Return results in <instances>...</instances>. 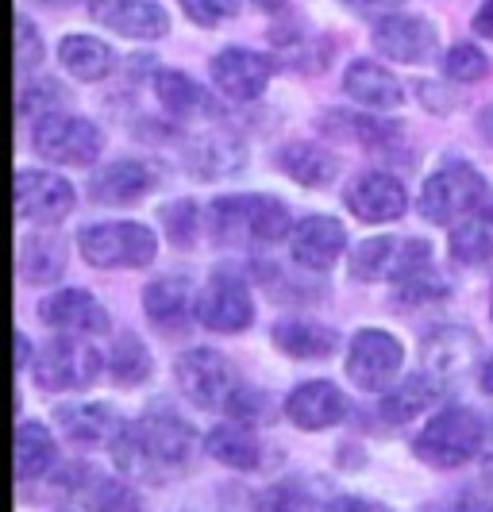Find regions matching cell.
Segmentation results:
<instances>
[{"instance_id":"cell-6","label":"cell","mask_w":493,"mask_h":512,"mask_svg":"<svg viewBox=\"0 0 493 512\" xmlns=\"http://www.w3.org/2000/svg\"><path fill=\"white\" fill-rule=\"evenodd\" d=\"M424 266H432V243L416 235H370L351 251L355 282H405Z\"/></svg>"},{"instance_id":"cell-39","label":"cell","mask_w":493,"mask_h":512,"mask_svg":"<svg viewBox=\"0 0 493 512\" xmlns=\"http://www.w3.org/2000/svg\"><path fill=\"white\" fill-rule=\"evenodd\" d=\"M158 220H162L166 239L178 251H189L197 243V235H201V208H197V201H170V205H162Z\"/></svg>"},{"instance_id":"cell-8","label":"cell","mask_w":493,"mask_h":512,"mask_svg":"<svg viewBox=\"0 0 493 512\" xmlns=\"http://www.w3.org/2000/svg\"><path fill=\"white\" fill-rule=\"evenodd\" d=\"M135 436L143 443V455L151 462L155 482L166 478V474H174V470H182V466H189L193 451H197L193 424H185L170 405H151V409L143 412L135 420Z\"/></svg>"},{"instance_id":"cell-35","label":"cell","mask_w":493,"mask_h":512,"mask_svg":"<svg viewBox=\"0 0 493 512\" xmlns=\"http://www.w3.org/2000/svg\"><path fill=\"white\" fill-rule=\"evenodd\" d=\"M58 62L62 70L78 81H104V77L116 70V54L104 39L93 35H66L58 43Z\"/></svg>"},{"instance_id":"cell-32","label":"cell","mask_w":493,"mask_h":512,"mask_svg":"<svg viewBox=\"0 0 493 512\" xmlns=\"http://www.w3.org/2000/svg\"><path fill=\"white\" fill-rule=\"evenodd\" d=\"M16 270H20L24 285H54L66 274V239L54 231H39V235L20 239Z\"/></svg>"},{"instance_id":"cell-42","label":"cell","mask_w":493,"mask_h":512,"mask_svg":"<svg viewBox=\"0 0 493 512\" xmlns=\"http://www.w3.org/2000/svg\"><path fill=\"white\" fill-rule=\"evenodd\" d=\"M274 401L262 393L259 385H247L239 382V389L232 393V401H228V409H224V416H232V420H243V424H255V428H262V424H270L274 420Z\"/></svg>"},{"instance_id":"cell-52","label":"cell","mask_w":493,"mask_h":512,"mask_svg":"<svg viewBox=\"0 0 493 512\" xmlns=\"http://www.w3.org/2000/svg\"><path fill=\"white\" fill-rule=\"evenodd\" d=\"M43 4H74V0H43Z\"/></svg>"},{"instance_id":"cell-21","label":"cell","mask_w":493,"mask_h":512,"mask_svg":"<svg viewBox=\"0 0 493 512\" xmlns=\"http://www.w3.org/2000/svg\"><path fill=\"white\" fill-rule=\"evenodd\" d=\"M158 189V170L139 158H116L89 178V197L97 205H135Z\"/></svg>"},{"instance_id":"cell-26","label":"cell","mask_w":493,"mask_h":512,"mask_svg":"<svg viewBox=\"0 0 493 512\" xmlns=\"http://www.w3.org/2000/svg\"><path fill=\"white\" fill-rule=\"evenodd\" d=\"M151 89H155V101L162 104V112L174 120H216L220 116L216 97L205 85H197L193 77H185L182 70H158L151 77Z\"/></svg>"},{"instance_id":"cell-45","label":"cell","mask_w":493,"mask_h":512,"mask_svg":"<svg viewBox=\"0 0 493 512\" xmlns=\"http://www.w3.org/2000/svg\"><path fill=\"white\" fill-rule=\"evenodd\" d=\"M197 27H216L239 12V0H178Z\"/></svg>"},{"instance_id":"cell-31","label":"cell","mask_w":493,"mask_h":512,"mask_svg":"<svg viewBox=\"0 0 493 512\" xmlns=\"http://www.w3.org/2000/svg\"><path fill=\"white\" fill-rule=\"evenodd\" d=\"M74 497L81 501L85 512H139V497L128 486V478H112L93 466H78L74 470Z\"/></svg>"},{"instance_id":"cell-13","label":"cell","mask_w":493,"mask_h":512,"mask_svg":"<svg viewBox=\"0 0 493 512\" xmlns=\"http://www.w3.org/2000/svg\"><path fill=\"white\" fill-rule=\"evenodd\" d=\"M216 93H224L228 101H259L270 85V77L278 74V58L247 47H224L208 66Z\"/></svg>"},{"instance_id":"cell-55","label":"cell","mask_w":493,"mask_h":512,"mask_svg":"<svg viewBox=\"0 0 493 512\" xmlns=\"http://www.w3.org/2000/svg\"><path fill=\"white\" fill-rule=\"evenodd\" d=\"M490 512H493V509H490Z\"/></svg>"},{"instance_id":"cell-5","label":"cell","mask_w":493,"mask_h":512,"mask_svg":"<svg viewBox=\"0 0 493 512\" xmlns=\"http://www.w3.org/2000/svg\"><path fill=\"white\" fill-rule=\"evenodd\" d=\"M104 359L85 335H54L35 359V385L43 393H78L101 378Z\"/></svg>"},{"instance_id":"cell-23","label":"cell","mask_w":493,"mask_h":512,"mask_svg":"<svg viewBox=\"0 0 493 512\" xmlns=\"http://www.w3.org/2000/svg\"><path fill=\"white\" fill-rule=\"evenodd\" d=\"M205 451L220 462V466L243 470V474H247V470H262V466L270 462V455H274V447L262 439V432L255 424H243V420H232V416L208 432Z\"/></svg>"},{"instance_id":"cell-24","label":"cell","mask_w":493,"mask_h":512,"mask_svg":"<svg viewBox=\"0 0 493 512\" xmlns=\"http://www.w3.org/2000/svg\"><path fill=\"white\" fill-rule=\"evenodd\" d=\"M89 16L124 39H162L170 16L158 0H89Z\"/></svg>"},{"instance_id":"cell-37","label":"cell","mask_w":493,"mask_h":512,"mask_svg":"<svg viewBox=\"0 0 493 512\" xmlns=\"http://www.w3.org/2000/svg\"><path fill=\"white\" fill-rule=\"evenodd\" d=\"M255 512H324V509H320L316 493L305 482L286 478V482H274V486L262 489L259 497H255Z\"/></svg>"},{"instance_id":"cell-25","label":"cell","mask_w":493,"mask_h":512,"mask_svg":"<svg viewBox=\"0 0 493 512\" xmlns=\"http://www.w3.org/2000/svg\"><path fill=\"white\" fill-rule=\"evenodd\" d=\"M197 301L201 293L185 274H166L143 289V312L158 332H182L189 320H197Z\"/></svg>"},{"instance_id":"cell-14","label":"cell","mask_w":493,"mask_h":512,"mask_svg":"<svg viewBox=\"0 0 493 512\" xmlns=\"http://www.w3.org/2000/svg\"><path fill=\"white\" fill-rule=\"evenodd\" d=\"M420 359L424 370L432 378H440L443 385L467 378L474 366H482V339L463 328V324H440L424 335L420 343Z\"/></svg>"},{"instance_id":"cell-48","label":"cell","mask_w":493,"mask_h":512,"mask_svg":"<svg viewBox=\"0 0 493 512\" xmlns=\"http://www.w3.org/2000/svg\"><path fill=\"white\" fill-rule=\"evenodd\" d=\"M474 31L482 39H493V0H482V8L474 12Z\"/></svg>"},{"instance_id":"cell-10","label":"cell","mask_w":493,"mask_h":512,"mask_svg":"<svg viewBox=\"0 0 493 512\" xmlns=\"http://www.w3.org/2000/svg\"><path fill=\"white\" fill-rule=\"evenodd\" d=\"M174 378L182 385L185 401L197 405L201 412H224L232 393L239 389L232 362L212 347H193L174 362Z\"/></svg>"},{"instance_id":"cell-29","label":"cell","mask_w":493,"mask_h":512,"mask_svg":"<svg viewBox=\"0 0 493 512\" xmlns=\"http://www.w3.org/2000/svg\"><path fill=\"white\" fill-rule=\"evenodd\" d=\"M274 166L305 189H328L339 178V158L316 143H286L274 151Z\"/></svg>"},{"instance_id":"cell-2","label":"cell","mask_w":493,"mask_h":512,"mask_svg":"<svg viewBox=\"0 0 493 512\" xmlns=\"http://www.w3.org/2000/svg\"><path fill=\"white\" fill-rule=\"evenodd\" d=\"M486 178L463 162V158H451L443 162L440 170H432L424 185H420V197H416V208L428 224L436 228H455L463 216H470L474 208L486 201Z\"/></svg>"},{"instance_id":"cell-11","label":"cell","mask_w":493,"mask_h":512,"mask_svg":"<svg viewBox=\"0 0 493 512\" xmlns=\"http://www.w3.org/2000/svg\"><path fill=\"white\" fill-rule=\"evenodd\" d=\"M405 362L401 339L386 328H359L347 343V378L363 393H386Z\"/></svg>"},{"instance_id":"cell-47","label":"cell","mask_w":493,"mask_h":512,"mask_svg":"<svg viewBox=\"0 0 493 512\" xmlns=\"http://www.w3.org/2000/svg\"><path fill=\"white\" fill-rule=\"evenodd\" d=\"M343 4L359 16H393L405 8V0H343Z\"/></svg>"},{"instance_id":"cell-34","label":"cell","mask_w":493,"mask_h":512,"mask_svg":"<svg viewBox=\"0 0 493 512\" xmlns=\"http://www.w3.org/2000/svg\"><path fill=\"white\" fill-rule=\"evenodd\" d=\"M58 462V443L43 420H20L16 424V482H39Z\"/></svg>"},{"instance_id":"cell-41","label":"cell","mask_w":493,"mask_h":512,"mask_svg":"<svg viewBox=\"0 0 493 512\" xmlns=\"http://www.w3.org/2000/svg\"><path fill=\"white\" fill-rule=\"evenodd\" d=\"M447 293H451V282L443 278L436 266H424V270L409 274L405 282H397L393 301L397 305H424V301H443Z\"/></svg>"},{"instance_id":"cell-22","label":"cell","mask_w":493,"mask_h":512,"mask_svg":"<svg viewBox=\"0 0 493 512\" xmlns=\"http://www.w3.org/2000/svg\"><path fill=\"white\" fill-rule=\"evenodd\" d=\"M58 432L78 447H112L120 428L128 424L108 401H62L54 409Z\"/></svg>"},{"instance_id":"cell-3","label":"cell","mask_w":493,"mask_h":512,"mask_svg":"<svg viewBox=\"0 0 493 512\" xmlns=\"http://www.w3.org/2000/svg\"><path fill=\"white\" fill-rule=\"evenodd\" d=\"M482 443H486V420L467 405H451L420 428L413 451L416 459L436 466V470H455L474 459L482 451Z\"/></svg>"},{"instance_id":"cell-36","label":"cell","mask_w":493,"mask_h":512,"mask_svg":"<svg viewBox=\"0 0 493 512\" xmlns=\"http://www.w3.org/2000/svg\"><path fill=\"white\" fill-rule=\"evenodd\" d=\"M108 378L116 385H143L151 378V355L143 347V339L135 332H120L112 339V351H108Z\"/></svg>"},{"instance_id":"cell-40","label":"cell","mask_w":493,"mask_h":512,"mask_svg":"<svg viewBox=\"0 0 493 512\" xmlns=\"http://www.w3.org/2000/svg\"><path fill=\"white\" fill-rule=\"evenodd\" d=\"M70 101V93L58 85V81H51V77H43V81H31V85H24L20 89V101H16V108H20V116L24 120H43V116H51V112H62V104Z\"/></svg>"},{"instance_id":"cell-15","label":"cell","mask_w":493,"mask_h":512,"mask_svg":"<svg viewBox=\"0 0 493 512\" xmlns=\"http://www.w3.org/2000/svg\"><path fill=\"white\" fill-rule=\"evenodd\" d=\"M374 51L386 54L390 62H401V66H420V62H432L436 51H440V31L432 20L424 16H405V12H393V16H382L374 24Z\"/></svg>"},{"instance_id":"cell-53","label":"cell","mask_w":493,"mask_h":512,"mask_svg":"<svg viewBox=\"0 0 493 512\" xmlns=\"http://www.w3.org/2000/svg\"><path fill=\"white\" fill-rule=\"evenodd\" d=\"M486 478H493V459L486 462Z\"/></svg>"},{"instance_id":"cell-46","label":"cell","mask_w":493,"mask_h":512,"mask_svg":"<svg viewBox=\"0 0 493 512\" xmlns=\"http://www.w3.org/2000/svg\"><path fill=\"white\" fill-rule=\"evenodd\" d=\"M324 512H393L382 501H370V497H355V493H339L332 501H324Z\"/></svg>"},{"instance_id":"cell-19","label":"cell","mask_w":493,"mask_h":512,"mask_svg":"<svg viewBox=\"0 0 493 512\" xmlns=\"http://www.w3.org/2000/svg\"><path fill=\"white\" fill-rule=\"evenodd\" d=\"M39 320L54 328V332L66 335H85V339H97V335L112 332V320H108V308L85 293V289H58L51 297L39 301Z\"/></svg>"},{"instance_id":"cell-17","label":"cell","mask_w":493,"mask_h":512,"mask_svg":"<svg viewBox=\"0 0 493 512\" xmlns=\"http://www.w3.org/2000/svg\"><path fill=\"white\" fill-rule=\"evenodd\" d=\"M282 412L293 428L301 432H328L347 420L351 412V401L347 393H339L336 382H324V378H312V382H301L289 389V397L282 401Z\"/></svg>"},{"instance_id":"cell-33","label":"cell","mask_w":493,"mask_h":512,"mask_svg":"<svg viewBox=\"0 0 493 512\" xmlns=\"http://www.w3.org/2000/svg\"><path fill=\"white\" fill-rule=\"evenodd\" d=\"M447 255L459 266H482L493 258V193H486V201L451 228Z\"/></svg>"},{"instance_id":"cell-50","label":"cell","mask_w":493,"mask_h":512,"mask_svg":"<svg viewBox=\"0 0 493 512\" xmlns=\"http://www.w3.org/2000/svg\"><path fill=\"white\" fill-rule=\"evenodd\" d=\"M478 131H482V139L493 147V101L482 108V116H478Z\"/></svg>"},{"instance_id":"cell-54","label":"cell","mask_w":493,"mask_h":512,"mask_svg":"<svg viewBox=\"0 0 493 512\" xmlns=\"http://www.w3.org/2000/svg\"><path fill=\"white\" fill-rule=\"evenodd\" d=\"M490 316H493V285H490Z\"/></svg>"},{"instance_id":"cell-16","label":"cell","mask_w":493,"mask_h":512,"mask_svg":"<svg viewBox=\"0 0 493 512\" xmlns=\"http://www.w3.org/2000/svg\"><path fill=\"white\" fill-rule=\"evenodd\" d=\"M343 201L351 208V216L363 220V224H393L409 208V189H405V181L397 178V174L366 170V174H359L347 185Z\"/></svg>"},{"instance_id":"cell-4","label":"cell","mask_w":493,"mask_h":512,"mask_svg":"<svg viewBox=\"0 0 493 512\" xmlns=\"http://www.w3.org/2000/svg\"><path fill=\"white\" fill-rule=\"evenodd\" d=\"M78 251L97 270H143L155 262L158 239L139 220H101L78 231Z\"/></svg>"},{"instance_id":"cell-38","label":"cell","mask_w":493,"mask_h":512,"mask_svg":"<svg viewBox=\"0 0 493 512\" xmlns=\"http://www.w3.org/2000/svg\"><path fill=\"white\" fill-rule=\"evenodd\" d=\"M339 120L332 124L343 135H355L363 147H374V151H386L401 139V128L382 120V116H359V112H336Z\"/></svg>"},{"instance_id":"cell-20","label":"cell","mask_w":493,"mask_h":512,"mask_svg":"<svg viewBox=\"0 0 493 512\" xmlns=\"http://www.w3.org/2000/svg\"><path fill=\"white\" fill-rule=\"evenodd\" d=\"M347 251V228L336 216H305L297 220V228L289 235V255L301 270H332L339 255Z\"/></svg>"},{"instance_id":"cell-18","label":"cell","mask_w":493,"mask_h":512,"mask_svg":"<svg viewBox=\"0 0 493 512\" xmlns=\"http://www.w3.org/2000/svg\"><path fill=\"white\" fill-rule=\"evenodd\" d=\"M182 158H185V170L197 174L201 181L232 178V174H239L251 162L247 143L228 128H208L201 135H193V139H185Z\"/></svg>"},{"instance_id":"cell-44","label":"cell","mask_w":493,"mask_h":512,"mask_svg":"<svg viewBox=\"0 0 493 512\" xmlns=\"http://www.w3.org/2000/svg\"><path fill=\"white\" fill-rule=\"evenodd\" d=\"M39 62H43V39L27 16H16V70L31 74L39 70Z\"/></svg>"},{"instance_id":"cell-30","label":"cell","mask_w":493,"mask_h":512,"mask_svg":"<svg viewBox=\"0 0 493 512\" xmlns=\"http://www.w3.org/2000/svg\"><path fill=\"white\" fill-rule=\"evenodd\" d=\"M440 389H443V382L432 378L428 370H424V374H409V378H401V382L390 385V389L382 393L378 416H382L386 424H409V420L424 416V412L440 401Z\"/></svg>"},{"instance_id":"cell-51","label":"cell","mask_w":493,"mask_h":512,"mask_svg":"<svg viewBox=\"0 0 493 512\" xmlns=\"http://www.w3.org/2000/svg\"><path fill=\"white\" fill-rule=\"evenodd\" d=\"M478 385H482L486 393H493V355L482 359V366H478Z\"/></svg>"},{"instance_id":"cell-43","label":"cell","mask_w":493,"mask_h":512,"mask_svg":"<svg viewBox=\"0 0 493 512\" xmlns=\"http://www.w3.org/2000/svg\"><path fill=\"white\" fill-rule=\"evenodd\" d=\"M443 74L451 81H459V85H474V81H482L490 74V58L474 43H455L451 51L443 54Z\"/></svg>"},{"instance_id":"cell-9","label":"cell","mask_w":493,"mask_h":512,"mask_svg":"<svg viewBox=\"0 0 493 512\" xmlns=\"http://www.w3.org/2000/svg\"><path fill=\"white\" fill-rule=\"evenodd\" d=\"M197 324L208 332L235 335L255 324V301H251V285L239 266H216L208 285L201 289L197 301Z\"/></svg>"},{"instance_id":"cell-7","label":"cell","mask_w":493,"mask_h":512,"mask_svg":"<svg viewBox=\"0 0 493 512\" xmlns=\"http://www.w3.org/2000/svg\"><path fill=\"white\" fill-rule=\"evenodd\" d=\"M31 147L54 166H93L104 151V131L74 112H51L31 124Z\"/></svg>"},{"instance_id":"cell-12","label":"cell","mask_w":493,"mask_h":512,"mask_svg":"<svg viewBox=\"0 0 493 512\" xmlns=\"http://www.w3.org/2000/svg\"><path fill=\"white\" fill-rule=\"evenodd\" d=\"M12 193H16V216L31 220V224H43V228L62 224L78 205L74 185L51 170H20L12 181Z\"/></svg>"},{"instance_id":"cell-28","label":"cell","mask_w":493,"mask_h":512,"mask_svg":"<svg viewBox=\"0 0 493 512\" xmlns=\"http://www.w3.org/2000/svg\"><path fill=\"white\" fill-rule=\"evenodd\" d=\"M343 93L355 104L370 108V112H393V108H401V101H405L401 81L382 62H370V58H355L343 70Z\"/></svg>"},{"instance_id":"cell-1","label":"cell","mask_w":493,"mask_h":512,"mask_svg":"<svg viewBox=\"0 0 493 512\" xmlns=\"http://www.w3.org/2000/svg\"><path fill=\"white\" fill-rule=\"evenodd\" d=\"M293 212L282 197L266 193H228L208 205V235L216 247L266 251L293 235Z\"/></svg>"},{"instance_id":"cell-49","label":"cell","mask_w":493,"mask_h":512,"mask_svg":"<svg viewBox=\"0 0 493 512\" xmlns=\"http://www.w3.org/2000/svg\"><path fill=\"white\" fill-rule=\"evenodd\" d=\"M16 370H35V359H31V343H27L24 332H16Z\"/></svg>"},{"instance_id":"cell-27","label":"cell","mask_w":493,"mask_h":512,"mask_svg":"<svg viewBox=\"0 0 493 512\" xmlns=\"http://www.w3.org/2000/svg\"><path fill=\"white\" fill-rule=\"evenodd\" d=\"M270 339L274 347L297 362H324L339 351V332L320 324V320H309V316H289V320H278L270 328Z\"/></svg>"}]
</instances>
